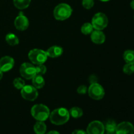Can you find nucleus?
<instances>
[{
	"mask_svg": "<svg viewBox=\"0 0 134 134\" xmlns=\"http://www.w3.org/2000/svg\"><path fill=\"white\" fill-rule=\"evenodd\" d=\"M70 115L69 111L64 107H60L54 109L50 113L49 119L51 122L55 125H63L68 122Z\"/></svg>",
	"mask_w": 134,
	"mask_h": 134,
	"instance_id": "obj_1",
	"label": "nucleus"
},
{
	"mask_svg": "<svg viewBox=\"0 0 134 134\" xmlns=\"http://www.w3.org/2000/svg\"><path fill=\"white\" fill-rule=\"evenodd\" d=\"M31 113L33 117L37 121L44 122L50 116V110L43 104H36L31 108Z\"/></svg>",
	"mask_w": 134,
	"mask_h": 134,
	"instance_id": "obj_2",
	"label": "nucleus"
},
{
	"mask_svg": "<svg viewBox=\"0 0 134 134\" xmlns=\"http://www.w3.org/2000/svg\"><path fill=\"white\" fill-rule=\"evenodd\" d=\"M72 9L66 3H60L54 10V16L58 20H65L71 15Z\"/></svg>",
	"mask_w": 134,
	"mask_h": 134,
	"instance_id": "obj_3",
	"label": "nucleus"
},
{
	"mask_svg": "<svg viewBox=\"0 0 134 134\" xmlns=\"http://www.w3.org/2000/svg\"><path fill=\"white\" fill-rule=\"evenodd\" d=\"M29 60L34 64L40 65L43 64L47 60L48 56L47 52L43 50L35 48L32 49L29 52L28 54Z\"/></svg>",
	"mask_w": 134,
	"mask_h": 134,
	"instance_id": "obj_4",
	"label": "nucleus"
},
{
	"mask_svg": "<svg viewBox=\"0 0 134 134\" xmlns=\"http://www.w3.org/2000/svg\"><path fill=\"white\" fill-rule=\"evenodd\" d=\"M108 22V18L104 13H98L94 16L91 24L95 30H102L107 27Z\"/></svg>",
	"mask_w": 134,
	"mask_h": 134,
	"instance_id": "obj_5",
	"label": "nucleus"
},
{
	"mask_svg": "<svg viewBox=\"0 0 134 134\" xmlns=\"http://www.w3.org/2000/svg\"><path fill=\"white\" fill-rule=\"evenodd\" d=\"M88 95L92 99L99 100L104 97L105 90L99 84L92 83L88 88Z\"/></svg>",
	"mask_w": 134,
	"mask_h": 134,
	"instance_id": "obj_6",
	"label": "nucleus"
},
{
	"mask_svg": "<svg viewBox=\"0 0 134 134\" xmlns=\"http://www.w3.org/2000/svg\"><path fill=\"white\" fill-rule=\"evenodd\" d=\"M20 73L25 79H32L33 77L36 75L35 67L30 63H24L20 68Z\"/></svg>",
	"mask_w": 134,
	"mask_h": 134,
	"instance_id": "obj_7",
	"label": "nucleus"
},
{
	"mask_svg": "<svg viewBox=\"0 0 134 134\" xmlns=\"http://www.w3.org/2000/svg\"><path fill=\"white\" fill-rule=\"evenodd\" d=\"M22 98L27 101H34L37 98L38 92L36 88L31 85H25L21 89Z\"/></svg>",
	"mask_w": 134,
	"mask_h": 134,
	"instance_id": "obj_8",
	"label": "nucleus"
},
{
	"mask_svg": "<svg viewBox=\"0 0 134 134\" xmlns=\"http://www.w3.org/2000/svg\"><path fill=\"white\" fill-rule=\"evenodd\" d=\"M104 124L98 120L91 122L86 129L87 134H104Z\"/></svg>",
	"mask_w": 134,
	"mask_h": 134,
	"instance_id": "obj_9",
	"label": "nucleus"
},
{
	"mask_svg": "<svg viewBox=\"0 0 134 134\" xmlns=\"http://www.w3.org/2000/svg\"><path fill=\"white\" fill-rule=\"evenodd\" d=\"M116 134H134V126L130 122H122L117 124Z\"/></svg>",
	"mask_w": 134,
	"mask_h": 134,
	"instance_id": "obj_10",
	"label": "nucleus"
},
{
	"mask_svg": "<svg viewBox=\"0 0 134 134\" xmlns=\"http://www.w3.org/2000/svg\"><path fill=\"white\" fill-rule=\"evenodd\" d=\"M14 26L18 30L24 31L29 26L28 19L21 13L14 20Z\"/></svg>",
	"mask_w": 134,
	"mask_h": 134,
	"instance_id": "obj_11",
	"label": "nucleus"
},
{
	"mask_svg": "<svg viewBox=\"0 0 134 134\" xmlns=\"http://www.w3.org/2000/svg\"><path fill=\"white\" fill-rule=\"evenodd\" d=\"M14 65V60L9 56H3L0 59V70L3 72L10 71Z\"/></svg>",
	"mask_w": 134,
	"mask_h": 134,
	"instance_id": "obj_12",
	"label": "nucleus"
},
{
	"mask_svg": "<svg viewBox=\"0 0 134 134\" xmlns=\"http://www.w3.org/2000/svg\"><path fill=\"white\" fill-rule=\"evenodd\" d=\"M91 40L96 44H102L105 41V35L101 30H94L91 34Z\"/></svg>",
	"mask_w": 134,
	"mask_h": 134,
	"instance_id": "obj_13",
	"label": "nucleus"
},
{
	"mask_svg": "<svg viewBox=\"0 0 134 134\" xmlns=\"http://www.w3.org/2000/svg\"><path fill=\"white\" fill-rule=\"evenodd\" d=\"M46 52L48 57L54 58L59 57L62 54L63 48L59 46H52L50 47Z\"/></svg>",
	"mask_w": 134,
	"mask_h": 134,
	"instance_id": "obj_14",
	"label": "nucleus"
},
{
	"mask_svg": "<svg viewBox=\"0 0 134 134\" xmlns=\"http://www.w3.org/2000/svg\"><path fill=\"white\" fill-rule=\"evenodd\" d=\"M32 84L33 86L37 89L42 88L44 86V79L42 75H35L32 79Z\"/></svg>",
	"mask_w": 134,
	"mask_h": 134,
	"instance_id": "obj_15",
	"label": "nucleus"
},
{
	"mask_svg": "<svg viewBox=\"0 0 134 134\" xmlns=\"http://www.w3.org/2000/svg\"><path fill=\"white\" fill-rule=\"evenodd\" d=\"M34 130L36 134H44L47 131V126L44 122L38 121L34 125Z\"/></svg>",
	"mask_w": 134,
	"mask_h": 134,
	"instance_id": "obj_16",
	"label": "nucleus"
},
{
	"mask_svg": "<svg viewBox=\"0 0 134 134\" xmlns=\"http://www.w3.org/2000/svg\"><path fill=\"white\" fill-rule=\"evenodd\" d=\"M5 40L7 43L10 46H16L19 43V39L18 37L14 34H8L5 37Z\"/></svg>",
	"mask_w": 134,
	"mask_h": 134,
	"instance_id": "obj_17",
	"label": "nucleus"
},
{
	"mask_svg": "<svg viewBox=\"0 0 134 134\" xmlns=\"http://www.w3.org/2000/svg\"><path fill=\"white\" fill-rule=\"evenodd\" d=\"M31 0H13L14 5L18 9H24L28 7Z\"/></svg>",
	"mask_w": 134,
	"mask_h": 134,
	"instance_id": "obj_18",
	"label": "nucleus"
},
{
	"mask_svg": "<svg viewBox=\"0 0 134 134\" xmlns=\"http://www.w3.org/2000/svg\"><path fill=\"white\" fill-rule=\"evenodd\" d=\"M123 58L127 64H134V51L127 50L123 54Z\"/></svg>",
	"mask_w": 134,
	"mask_h": 134,
	"instance_id": "obj_19",
	"label": "nucleus"
},
{
	"mask_svg": "<svg viewBox=\"0 0 134 134\" xmlns=\"http://www.w3.org/2000/svg\"><path fill=\"white\" fill-rule=\"evenodd\" d=\"M69 115L71 116L74 119H78V118L81 117L83 115V111L80 107H72L69 111Z\"/></svg>",
	"mask_w": 134,
	"mask_h": 134,
	"instance_id": "obj_20",
	"label": "nucleus"
},
{
	"mask_svg": "<svg viewBox=\"0 0 134 134\" xmlns=\"http://www.w3.org/2000/svg\"><path fill=\"white\" fill-rule=\"evenodd\" d=\"M93 30H94V27L92 24L85 23L81 27V31L85 35H89V34H91L92 32L94 31Z\"/></svg>",
	"mask_w": 134,
	"mask_h": 134,
	"instance_id": "obj_21",
	"label": "nucleus"
},
{
	"mask_svg": "<svg viewBox=\"0 0 134 134\" xmlns=\"http://www.w3.org/2000/svg\"><path fill=\"white\" fill-rule=\"evenodd\" d=\"M13 85L18 90H20V89L21 90L25 86V82L22 78L17 77V78L14 79V80L13 81Z\"/></svg>",
	"mask_w": 134,
	"mask_h": 134,
	"instance_id": "obj_22",
	"label": "nucleus"
},
{
	"mask_svg": "<svg viewBox=\"0 0 134 134\" xmlns=\"http://www.w3.org/2000/svg\"><path fill=\"white\" fill-rule=\"evenodd\" d=\"M117 124H116L114 120H109L106 122L105 126V130H106V131H113L116 130V128Z\"/></svg>",
	"mask_w": 134,
	"mask_h": 134,
	"instance_id": "obj_23",
	"label": "nucleus"
},
{
	"mask_svg": "<svg viewBox=\"0 0 134 134\" xmlns=\"http://www.w3.org/2000/svg\"><path fill=\"white\" fill-rule=\"evenodd\" d=\"M123 72L125 74L132 75L134 73V64H127L123 67Z\"/></svg>",
	"mask_w": 134,
	"mask_h": 134,
	"instance_id": "obj_24",
	"label": "nucleus"
},
{
	"mask_svg": "<svg viewBox=\"0 0 134 134\" xmlns=\"http://www.w3.org/2000/svg\"><path fill=\"white\" fill-rule=\"evenodd\" d=\"M35 69H36V75H43L47 72V68L43 64L37 65V66L35 67Z\"/></svg>",
	"mask_w": 134,
	"mask_h": 134,
	"instance_id": "obj_25",
	"label": "nucleus"
},
{
	"mask_svg": "<svg viewBox=\"0 0 134 134\" xmlns=\"http://www.w3.org/2000/svg\"><path fill=\"white\" fill-rule=\"evenodd\" d=\"M82 6L86 9H90L94 5V0H82Z\"/></svg>",
	"mask_w": 134,
	"mask_h": 134,
	"instance_id": "obj_26",
	"label": "nucleus"
},
{
	"mask_svg": "<svg viewBox=\"0 0 134 134\" xmlns=\"http://www.w3.org/2000/svg\"><path fill=\"white\" fill-rule=\"evenodd\" d=\"M87 92V87L85 85H81L77 88V92L79 94H85Z\"/></svg>",
	"mask_w": 134,
	"mask_h": 134,
	"instance_id": "obj_27",
	"label": "nucleus"
},
{
	"mask_svg": "<svg viewBox=\"0 0 134 134\" xmlns=\"http://www.w3.org/2000/svg\"><path fill=\"white\" fill-rule=\"evenodd\" d=\"M71 134H87V133L82 130H75L72 132Z\"/></svg>",
	"mask_w": 134,
	"mask_h": 134,
	"instance_id": "obj_28",
	"label": "nucleus"
},
{
	"mask_svg": "<svg viewBox=\"0 0 134 134\" xmlns=\"http://www.w3.org/2000/svg\"><path fill=\"white\" fill-rule=\"evenodd\" d=\"M47 134H60L57 131H51V132H48Z\"/></svg>",
	"mask_w": 134,
	"mask_h": 134,
	"instance_id": "obj_29",
	"label": "nucleus"
},
{
	"mask_svg": "<svg viewBox=\"0 0 134 134\" xmlns=\"http://www.w3.org/2000/svg\"><path fill=\"white\" fill-rule=\"evenodd\" d=\"M107 134H116V130L113 131H107Z\"/></svg>",
	"mask_w": 134,
	"mask_h": 134,
	"instance_id": "obj_30",
	"label": "nucleus"
},
{
	"mask_svg": "<svg viewBox=\"0 0 134 134\" xmlns=\"http://www.w3.org/2000/svg\"><path fill=\"white\" fill-rule=\"evenodd\" d=\"M130 6H131V7H132V9L134 10V0H132V1H131Z\"/></svg>",
	"mask_w": 134,
	"mask_h": 134,
	"instance_id": "obj_31",
	"label": "nucleus"
},
{
	"mask_svg": "<svg viewBox=\"0 0 134 134\" xmlns=\"http://www.w3.org/2000/svg\"><path fill=\"white\" fill-rule=\"evenodd\" d=\"M2 77H3V71H1L0 70V81L1 80Z\"/></svg>",
	"mask_w": 134,
	"mask_h": 134,
	"instance_id": "obj_32",
	"label": "nucleus"
},
{
	"mask_svg": "<svg viewBox=\"0 0 134 134\" xmlns=\"http://www.w3.org/2000/svg\"><path fill=\"white\" fill-rule=\"evenodd\" d=\"M99 1H103V2H107V1H110V0H99Z\"/></svg>",
	"mask_w": 134,
	"mask_h": 134,
	"instance_id": "obj_33",
	"label": "nucleus"
}]
</instances>
